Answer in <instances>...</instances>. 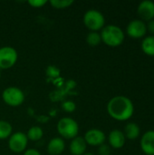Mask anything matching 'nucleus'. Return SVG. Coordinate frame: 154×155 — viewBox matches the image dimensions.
I'll list each match as a JSON object with an SVG mask.
<instances>
[{
    "instance_id": "obj_1",
    "label": "nucleus",
    "mask_w": 154,
    "mask_h": 155,
    "mask_svg": "<svg viewBox=\"0 0 154 155\" xmlns=\"http://www.w3.org/2000/svg\"><path fill=\"white\" fill-rule=\"evenodd\" d=\"M108 114L114 120L124 122L132 118L134 114L133 101L124 95H116L109 100L107 106Z\"/></svg>"
},
{
    "instance_id": "obj_2",
    "label": "nucleus",
    "mask_w": 154,
    "mask_h": 155,
    "mask_svg": "<svg viewBox=\"0 0 154 155\" xmlns=\"http://www.w3.org/2000/svg\"><path fill=\"white\" fill-rule=\"evenodd\" d=\"M100 35L102 42L111 47H117L121 45L125 38L123 30L115 25H104V27L101 30Z\"/></svg>"
},
{
    "instance_id": "obj_3",
    "label": "nucleus",
    "mask_w": 154,
    "mask_h": 155,
    "mask_svg": "<svg viewBox=\"0 0 154 155\" xmlns=\"http://www.w3.org/2000/svg\"><path fill=\"white\" fill-rule=\"evenodd\" d=\"M56 129L61 138L72 140L78 136L79 124L74 119L71 117H64L58 121Z\"/></svg>"
},
{
    "instance_id": "obj_4",
    "label": "nucleus",
    "mask_w": 154,
    "mask_h": 155,
    "mask_svg": "<svg viewBox=\"0 0 154 155\" xmlns=\"http://www.w3.org/2000/svg\"><path fill=\"white\" fill-rule=\"evenodd\" d=\"M84 24L90 31L98 32L104 27L105 17L99 10L89 9L84 15Z\"/></svg>"
},
{
    "instance_id": "obj_5",
    "label": "nucleus",
    "mask_w": 154,
    "mask_h": 155,
    "mask_svg": "<svg viewBox=\"0 0 154 155\" xmlns=\"http://www.w3.org/2000/svg\"><path fill=\"white\" fill-rule=\"evenodd\" d=\"M25 94L24 92L16 86L6 87L2 93L3 101L9 106L16 107L21 105L25 102Z\"/></svg>"
},
{
    "instance_id": "obj_6",
    "label": "nucleus",
    "mask_w": 154,
    "mask_h": 155,
    "mask_svg": "<svg viewBox=\"0 0 154 155\" xmlns=\"http://www.w3.org/2000/svg\"><path fill=\"white\" fill-rule=\"evenodd\" d=\"M18 59L17 51L12 46L0 47V70L13 67Z\"/></svg>"
},
{
    "instance_id": "obj_7",
    "label": "nucleus",
    "mask_w": 154,
    "mask_h": 155,
    "mask_svg": "<svg viewBox=\"0 0 154 155\" xmlns=\"http://www.w3.org/2000/svg\"><path fill=\"white\" fill-rule=\"evenodd\" d=\"M28 143V139L26 134L22 132H15L11 134L8 138V147L15 153H24L26 149Z\"/></svg>"
},
{
    "instance_id": "obj_8",
    "label": "nucleus",
    "mask_w": 154,
    "mask_h": 155,
    "mask_svg": "<svg viewBox=\"0 0 154 155\" xmlns=\"http://www.w3.org/2000/svg\"><path fill=\"white\" fill-rule=\"evenodd\" d=\"M127 35L134 39H140L145 37L147 33L146 23L141 19H133L126 26Z\"/></svg>"
},
{
    "instance_id": "obj_9",
    "label": "nucleus",
    "mask_w": 154,
    "mask_h": 155,
    "mask_svg": "<svg viewBox=\"0 0 154 155\" xmlns=\"http://www.w3.org/2000/svg\"><path fill=\"white\" fill-rule=\"evenodd\" d=\"M84 139L86 142L87 145L99 147L100 145L105 143L106 135L102 130L97 129V128H93V129L88 130L85 133Z\"/></svg>"
},
{
    "instance_id": "obj_10",
    "label": "nucleus",
    "mask_w": 154,
    "mask_h": 155,
    "mask_svg": "<svg viewBox=\"0 0 154 155\" xmlns=\"http://www.w3.org/2000/svg\"><path fill=\"white\" fill-rule=\"evenodd\" d=\"M137 13L143 21H150L154 19V2L152 0L142 1L138 7Z\"/></svg>"
},
{
    "instance_id": "obj_11",
    "label": "nucleus",
    "mask_w": 154,
    "mask_h": 155,
    "mask_svg": "<svg viewBox=\"0 0 154 155\" xmlns=\"http://www.w3.org/2000/svg\"><path fill=\"white\" fill-rule=\"evenodd\" d=\"M140 145L145 154L154 155V130H149L143 134Z\"/></svg>"
},
{
    "instance_id": "obj_12",
    "label": "nucleus",
    "mask_w": 154,
    "mask_h": 155,
    "mask_svg": "<svg viewBox=\"0 0 154 155\" xmlns=\"http://www.w3.org/2000/svg\"><path fill=\"white\" fill-rule=\"evenodd\" d=\"M126 138L123 131L119 129H114L110 132L108 135V143L111 148L121 149L124 146Z\"/></svg>"
},
{
    "instance_id": "obj_13",
    "label": "nucleus",
    "mask_w": 154,
    "mask_h": 155,
    "mask_svg": "<svg viewBox=\"0 0 154 155\" xmlns=\"http://www.w3.org/2000/svg\"><path fill=\"white\" fill-rule=\"evenodd\" d=\"M69 150L72 155H84L87 150V143L83 136H76L71 140Z\"/></svg>"
},
{
    "instance_id": "obj_14",
    "label": "nucleus",
    "mask_w": 154,
    "mask_h": 155,
    "mask_svg": "<svg viewBox=\"0 0 154 155\" xmlns=\"http://www.w3.org/2000/svg\"><path fill=\"white\" fill-rule=\"evenodd\" d=\"M65 149L64 140L61 137H54L51 139L47 144V152L51 155H60Z\"/></svg>"
},
{
    "instance_id": "obj_15",
    "label": "nucleus",
    "mask_w": 154,
    "mask_h": 155,
    "mask_svg": "<svg viewBox=\"0 0 154 155\" xmlns=\"http://www.w3.org/2000/svg\"><path fill=\"white\" fill-rule=\"evenodd\" d=\"M125 138L131 141L136 140L137 138L140 137L141 135V128L140 126L133 122H130L126 124L124 127V132H123Z\"/></svg>"
},
{
    "instance_id": "obj_16",
    "label": "nucleus",
    "mask_w": 154,
    "mask_h": 155,
    "mask_svg": "<svg viewBox=\"0 0 154 155\" xmlns=\"http://www.w3.org/2000/svg\"><path fill=\"white\" fill-rule=\"evenodd\" d=\"M142 50L149 56H154V35H148L143 37L142 42Z\"/></svg>"
},
{
    "instance_id": "obj_17",
    "label": "nucleus",
    "mask_w": 154,
    "mask_h": 155,
    "mask_svg": "<svg viewBox=\"0 0 154 155\" xmlns=\"http://www.w3.org/2000/svg\"><path fill=\"white\" fill-rule=\"evenodd\" d=\"M25 134H26V137H27L28 141L38 142L43 138L44 131L40 126L35 125V126H32L31 128H29Z\"/></svg>"
},
{
    "instance_id": "obj_18",
    "label": "nucleus",
    "mask_w": 154,
    "mask_h": 155,
    "mask_svg": "<svg viewBox=\"0 0 154 155\" xmlns=\"http://www.w3.org/2000/svg\"><path fill=\"white\" fill-rule=\"evenodd\" d=\"M13 127L11 124L5 120H0V140L8 139L13 134Z\"/></svg>"
},
{
    "instance_id": "obj_19",
    "label": "nucleus",
    "mask_w": 154,
    "mask_h": 155,
    "mask_svg": "<svg viewBox=\"0 0 154 155\" xmlns=\"http://www.w3.org/2000/svg\"><path fill=\"white\" fill-rule=\"evenodd\" d=\"M85 40H86V43L90 46H97L102 42V38H101L100 33L99 32H93V31H90L87 34Z\"/></svg>"
},
{
    "instance_id": "obj_20",
    "label": "nucleus",
    "mask_w": 154,
    "mask_h": 155,
    "mask_svg": "<svg viewBox=\"0 0 154 155\" xmlns=\"http://www.w3.org/2000/svg\"><path fill=\"white\" fill-rule=\"evenodd\" d=\"M49 3L55 9H64L74 4V0H51Z\"/></svg>"
},
{
    "instance_id": "obj_21",
    "label": "nucleus",
    "mask_w": 154,
    "mask_h": 155,
    "mask_svg": "<svg viewBox=\"0 0 154 155\" xmlns=\"http://www.w3.org/2000/svg\"><path fill=\"white\" fill-rule=\"evenodd\" d=\"M62 108L66 113H73L76 109V104L73 101H65L62 104Z\"/></svg>"
},
{
    "instance_id": "obj_22",
    "label": "nucleus",
    "mask_w": 154,
    "mask_h": 155,
    "mask_svg": "<svg viewBox=\"0 0 154 155\" xmlns=\"http://www.w3.org/2000/svg\"><path fill=\"white\" fill-rule=\"evenodd\" d=\"M98 153L99 155H110L111 154V147L109 144L103 143L99 146L98 148Z\"/></svg>"
},
{
    "instance_id": "obj_23",
    "label": "nucleus",
    "mask_w": 154,
    "mask_h": 155,
    "mask_svg": "<svg viewBox=\"0 0 154 155\" xmlns=\"http://www.w3.org/2000/svg\"><path fill=\"white\" fill-rule=\"evenodd\" d=\"M31 6H33V7H42L43 5H44L46 3H47V1L46 0H29L28 2H27Z\"/></svg>"
},
{
    "instance_id": "obj_24",
    "label": "nucleus",
    "mask_w": 154,
    "mask_h": 155,
    "mask_svg": "<svg viewBox=\"0 0 154 155\" xmlns=\"http://www.w3.org/2000/svg\"><path fill=\"white\" fill-rule=\"evenodd\" d=\"M146 27H147V32L149 31L152 34V35H154V19L147 22Z\"/></svg>"
},
{
    "instance_id": "obj_25",
    "label": "nucleus",
    "mask_w": 154,
    "mask_h": 155,
    "mask_svg": "<svg viewBox=\"0 0 154 155\" xmlns=\"http://www.w3.org/2000/svg\"><path fill=\"white\" fill-rule=\"evenodd\" d=\"M23 155H41L40 152L36 149L31 148V149H27L24 152Z\"/></svg>"
},
{
    "instance_id": "obj_26",
    "label": "nucleus",
    "mask_w": 154,
    "mask_h": 155,
    "mask_svg": "<svg viewBox=\"0 0 154 155\" xmlns=\"http://www.w3.org/2000/svg\"><path fill=\"white\" fill-rule=\"evenodd\" d=\"M84 155H94L93 153H89V152H86V153H84Z\"/></svg>"
},
{
    "instance_id": "obj_27",
    "label": "nucleus",
    "mask_w": 154,
    "mask_h": 155,
    "mask_svg": "<svg viewBox=\"0 0 154 155\" xmlns=\"http://www.w3.org/2000/svg\"><path fill=\"white\" fill-rule=\"evenodd\" d=\"M0 78H1V70H0Z\"/></svg>"
}]
</instances>
